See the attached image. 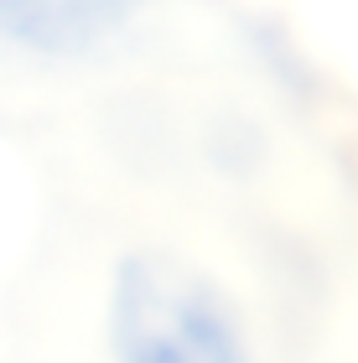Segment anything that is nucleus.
<instances>
[{
    "mask_svg": "<svg viewBox=\"0 0 358 363\" xmlns=\"http://www.w3.org/2000/svg\"><path fill=\"white\" fill-rule=\"evenodd\" d=\"M109 348L125 363H239L244 333L208 275L145 250L115 270Z\"/></svg>",
    "mask_w": 358,
    "mask_h": 363,
    "instance_id": "nucleus-1",
    "label": "nucleus"
},
{
    "mask_svg": "<svg viewBox=\"0 0 358 363\" xmlns=\"http://www.w3.org/2000/svg\"><path fill=\"white\" fill-rule=\"evenodd\" d=\"M151 0H0V42L42 57H78L125 31Z\"/></svg>",
    "mask_w": 358,
    "mask_h": 363,
    "instance_id": "nucleus-2",
    "label": "nucleus"
}]
</instances>
